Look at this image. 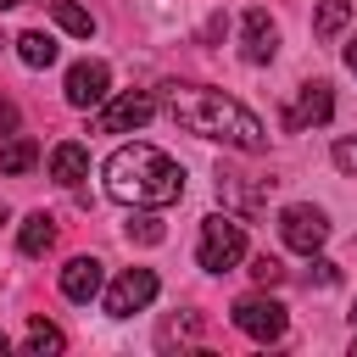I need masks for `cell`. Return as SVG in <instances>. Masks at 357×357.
Returning a JSON list of instances; mask_svg holds the SVG:
<instances>
[{
    "instance_id": "484cf974",
    "label": "cell",
    "mask_w": 357,
    "mask_h": 357,
    "mask_svg": "<svg viewBox=\"0 0 357 357\" xmlns=\"http://www.w3.org/2000/svg\"><path fill=\"white\" fill-rule=\"evenodd\" d=\"M11 6H22V0H0V11H11Z\"/></svg>"
},
{
    "instance_id": "8fae6325",
    "label": "cell",
    "mask_w": 357,
    "mask_h": 357,
    "mask_svg": "<svg viewBox=\"0 0 357 357\" xmlns=\"http://www.w3.org/2000/svg\"><path fill=\"white\" fill-rule=\"evenodd\" d=\"M100 290H106V268H100L95 257H73V262L61 268V296H67V301L89 307Z\"/></svg>"
},
{
    "instance_id": "5bb4252c",
    "label": "cell",
    "mask_w": 357,
    "mask_h": 357,
    "mask_svg": "<svg viewBox=\"0 0 357 357\" xmlns=\"http://www.w3.org/2000/svg\"><path fill=\"white\" fill-rule=\"evenodd\" d=\"M28 167H39V139H28V134H6L0 139V173H28Z\"/></svg>"
},
{
    "instance_id": "e0dca14e",
    "label": "cell",
    "mask_w": 357,
    "mask_h": 357,
    "mask_svg": "<svg viewBox=\"0 0 357 357\" xmlns=\"http://www.w3.org/2000/svg\"><path fill=\"white\" fill-rule=\"evenodd\" d=\"M17 56H22V67H50L56 61V39L45 28H28V33H17Z\"/></svg>"
},
{
    "instance_id": "4316f807",
    "label": "cell",
    "mask_w": 357,
    "mask_h": 357,
    "mask_svg": "<svg viewBox=\"0 0 357 357\" xmlns=\"http://www.w3.org/2000/svg\"><path fill=\"white\" fill-rule=\"evenodd\" d=\"M351 324H357V301H351Z\"/></svg>"
},
{
    "instance_id": "7402d4cb",
    "label": "cell",
    "mask_w": 357,
    "mask_h": 357,
    "mask_svg": "<svg viewBox=\"0 0 357 357\" xmlns=\"http://www.w3.org/2000/svg\"><path fill=\"white\" fill-rule=\"evenodd\" d=\"M17 128H22V112H17V100H6V95H0V139H6V134H17Z\"/></svg>"
},
{
    "instance_id": "ac0fdd59",
    "label": "cell",
    "mask_w": 357,
    "mask_h": 357,
    "mask_svg": "<svg viewBox=\"0 0 357 357\" xmlns=\"http://www.w3.org/2000/svg\"><path fill=\"white\" fill-rule=\"evenodd\" d=\"M346 22H351V0H324L318 17H312V33H318V39H335Z\"/></svg>"
},
{
    "instance_id": "9c48e42d",
    "label": "cell",
    "mask_w": 357,
    "mask_h": 357,
    "mask_svg": "<svg viewBox=\"0 0 357 357\" xmlns=\"http://www.w3.org/2000/svg\"><path fill=\"white\" fill-rule=\"evenodd\" d=\"M240 56H245L251 67H268V61L279 56V28H273V17H268L262 6H251V11L240 17Z\"/></svg>"
},
{
    "instance_id": "9a60e30c",
    "label": "cell",
    "mask_w": 357,
    "mask_h": 357,
    "mask_svg": "<svg viewBox=\"0 0 357 357\" xmlns=\"http://www.w3.org/2000/svg\"><path fill=\"white\" fill-rule=\"evenodd\" d=\"M22 346H28L33 357H56V351H67V335H61L50 318H28V335H22Z\"/></svg>"
},
{
    "instance_id": "cb8c5ba5",
    "label": "cell",
    "mask_w": 357,
    "mask_h": 357,
    "mask_svg": "<svg viewBox=\"0 0 357 357\" xmlns=\"http://www.w3.org/2000/svg\"><path fill=\"white\" fill-rule=\"evenodd\" d=\"M346 67H351V73H357V39H351V45H346Z\"/></svg>"
},
{
    "instance_id": "2e32d148",
    "label": "cell",
    "mask_w": 357,
    "mask_h": 357,
    "mask_svg": "<svg viewBox=\"0 0 357 357\" xmlns=\"http://www.w3.org/2000/svg\"><path fill=\"white\" fill-rule=\"evenodd\" d=\"M50 17H56V28L73 33V39H89V33H95V17H89L78 0H50Z\"/></svg>"
},
{
    "instance_id": "d6986e66",
    "label": "cell",
    "mask_w": 357,
    "mask_h": 357,
    "mask_svg": "<svg viewBox=\"0 0 357 357\" xmlns=\"http://www.w3.org/2000/svg\"><path fill=\"white\" fill-rule=\"evenodd\" d=\"M162 218H156V206H134V218H128V240H139V245H162Z\"/></svg>"
},
{
    "instance_id": "4fadbf2b",
    "label": "cell",
    "mask_w": 357,
    "mask_h": 357,
    "mask_svg": "<svg viewBox=\"0 0 357 357\" xmlns=\"http://www.w3.org/2000/svg\"><path fill=\"white\" fill-rule=\"evenodd\" d=\"M50 245H56V218L50 212H28L22 229H17V251L22 257H45Z\"/></svg>"
},
{
    "instance_id": "ffe728a7",
    "label": "cell",
    "mask_w": 357,
    "mask_h": 357,
    "mask_svg": "<svg viewBox=\"0 0 357 357\" xmlns=\"http://www.w3.org/2000/svg\"><path fill=\"white\" fill-rule=\"evenodd\" d=\"M251 279H257V284H279V279H284V262H279V257H268V251H262V257H257V262H251Z\"/></svg>"
},
{
    "instance_id": "83f0119b",
    "label": "cell",
    "mask_w": 357,
    "mask_h": 357,
    "mask_svg": "<svg viewBox=\"0 0 357 357\" xmlns=\"http://www.w3.org/2000/svg\"><path fill=\"white\" fill-rule=\"evenodd\" d=\"M351 357H357V340H351Z\"/></svg>"
},
{
    "instance_id": "277c9868",
    "label": "cell",
    "mask_w": 357,
    "mask_h": 357,
    "mask_svg": "<svg viewBox=\"0 0 357 357\" xmlns=\"http://www.w3.org/2000/svg\"><path fill=\"white\" fill-rule=\"evenodd\" d=\"M229 318H234V329L251 335L257 346H273V340H284V329H290V312H284V301H273V296H240V301L229 307Z\"/></svg>"
},
{
    "instance_id": "6da1fadb",
    "label": "cell",
    "mask_w": 357,
    "mask_h": 357,
    "mask_svg": "<svg viewBox=\"0 0 357 357\" xmlns=\"http://www.w3.org/2000/svg\"><path fill=\"white\" fill-rule=\"evenodd\" d=\"M156 106H167V117H173L184 134H201V139H218V145H234V151H268V128H262V117L245 112L240 100H229L223 89L167 84Z\"/></svg>"
},
{
    "instance_id": "8992f818",
    "label": "cell",
    "mask_w": 357,
    "mask_h": 357,
    "mask_svg": "<svg viewBox=\"0 0 357 357\" xmlns=\"http://www.w3.org/2000/svg\"><path fill=\"white\" fill-rule=\"evenodd\" d=\"M156 290H162V279H156L151 268H123V273L100 290L106 318H134V312H145V307L156 301Z\"/></svg>"
},
{
    "instance_id": "30bf717a",
    "label": "cell",
    "mask_w": 357,
    "mask_h": 357,
    "mask_svg": "<svg viewBox=\"0 0 357 357\" xmlns=\"http://www.w3.org/2000/svg\"><path fill=\"white\" fill-rule=\"evenodd\" d=\"M329 117H335V95H329L324 78H312V84L296 89V106L284 112V128H312V123H329Z\"/></svg>"
},
{
    "instance_id": "44dd1931",
    "label": "cell",
    "mask_w": 357,
    "mask_h": 357,
    "mask_svg": "<svg viewBox=\"0 0 357 357\" xmlns=\"http://www.w3.org/2000/svg\"><path fill=\"white\" fill-rule=\"evenodd\" d=\"M329 156H335L340 173H357V139H351V134H340V139L329 145Z\"/></svg>"
},
{
    "instance_id": "603a6c76",
    "label": "cell",
    "mask_w": 357,
    "mask_h": 357,
    "mask_svg": "<svg viewBox=\"0 0 357 357\" xmlns=\"http://www.w3.org/2000/svg\"><path fill=\"white\" fill-rule=\"evenodd\" d=\"M307 279H318V284H335V279H340V268H335L329 257H318V251H312V273H307Z\"/></svg>"
},
{
    "instance_id": "7a4b0ae2",
    "label": "cell",
    "mask_w": 357,
    "mask_h": 357,
    "mask_svg": "<svg viewBox=\"0 0 357 357\" xmlns=\"http://www.w3.org/2000/svg\"><path fill=\"white\" fill-rule=\"evenodd\" d=\"M100 178H106V195H112L117 206H173V201L184 195V167H178L167 151L145 145V139L117 145V151L106 156Z\"/></svg>"
},
{
    "instance_id": "52a82bcc",
    "label": "cell",
    "mask_w": 357,
    "mask_h": 357,
    "mask_svg": "<svg viewBox=\"0 0 357 357\" xmlns=\"http://www.w3.org/2000/svg\"><path fill=\"white\" fill-rule=\"evenodd\" d=\"M279 240H284L290 251H301V257L324 251V240H329V218H324V206H312V201H290V206L279 212Z\"/></svg>"
},
{
    "instance_id": "ba28073f",
    "label": "cell",
    "mask_w": 357,
    "mask_h": 357,
    "mask_svg": "<svg viewBox=\"0 0 357 357\" xmlns=\"http://www.w3.org/2000/svg\"><path fill=\"white\" fill-rule=\"evenodd\" d=\"M61 95H67V106H73V112H95V106L112 95V67H106V61H95V56L73 61V67H67Z\"/></svg>"
},
{
    "instance_id": "7c38bea8",
    "label": "cell",
    "mask_w": 357,
    "mask_h": 357,
    "mask_svg": "<svg viewBox=\"0 0 357 357\" xmlns=\"http://www.w3.org/2000/svg\"><path fill=\"white\" fill-rule=\"evenodd\" d=\"M45 167H50L56 184H78V178H89V151H84L78 139H61V145H50Z\"/></svg>"
},
{
    "instance_id": "3957f363",
    "label": "cell",
    "mask_w": 357,
    "mask_h": 357,
    "mask_svg": "<svg viewBox=\"0 0 357 357\" xmlns=\"http://www.w3.org/2000/svg\"><path fill=\"white\" fill-rule=\"evenodd\" d=\"M195 262L206 273H229L245 262V223L234 212H212L201 218V240H195Z\"/></svg>"
},
{
    "instance_id": "5b68a950",
    "label": "cell",
    "mask_w": 357,
    "mask_h": 357,
    "mask_svg": "<svg viewBox=\"0 0 357 357\" xmlns=\"http://www.w3.org/2000/svg\"><path fill=\"white\" fill-rule=\"evenodd\" d=\"M156 117V95L151 89H123V95H106L95 106V128L100 134H134Z\"/></svg>"
},
{
    "instance_id": "d4e9b609",
    "label": "cell",
    "mask_w": 357,
    "mask_h": 357,
    "mask_svg": "<svg viewBox=\"0 0 357 357\" xmlns=\"http://www.w3.org/2000/svg\"><path fill=\"white\" fill-rule=\"evenodd\" d=\"M6 351H11V340H6V329H0V357H6Z\"/></svg>"
}]
</instances>
